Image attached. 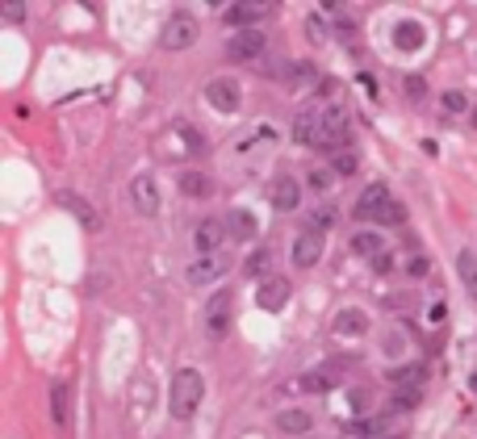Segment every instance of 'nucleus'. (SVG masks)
<instances>
[{
    "label": "nucleus",
    "instance_id": "obj_1",
    "mask_svg": "<svg viewBox=\"0 0 477 439\" xmlns=\"http://www.w3.org/2000/svg\"><path fill=\"white\" fill-rule=\"evenodd\" d=\"M352 214H356L360 222H373V226H402V222H406V205H402L398 197H390L386 184H369V188L360 193V201H356Z\"/></svg>",
    "mask_w": 477,
    "mask_h": 439
},
{
    "label": "nucleus",
    "instance_id": "obj_2",
    "mask_svg": "<svg viewBox=\"0 0 477 439\" xmlns=\"http://www.w3.org/2000/svg\"><path fill=\"white\" fill-rule=\"evenodd\" d=\"M201 398H205V381H201V373L180 369V373L172 377V394H168V410H172V419L189 423V419L197 415Z\"/></svg>",
    "mask_w": 477,
    "mask_h": 439
},
{
    "label": "nucleus",
    "instance_id": "obj_3",
    "mask_svg": "<svg viewBox=\"0 0 477 439\" xmlns=\"http://www.w3.org/2000/svg\"><path fill=\"white\" fill-rule=\"evenodd\" d=\"M197 34H201V25H197L193 13H172L168 25H163V34H159V46L163 50H189L197 42Z\"/></svg>",
    "mask_w": 477,
    "mask_h": 439
},
{
    "label": "nucleus",
    "instance_id": "obj_4",
    "mask_svg": "<svg viewBox=\"0 0 477 439\" xmlns=\"http://www.w3.org/2000/svg\"><path fill=\"white\" fill-rule=\"evenodd\" d=\"M348 142H352V130H348V109H344V105H335V109L323 117L318 147H327V151L335 155V151H348Z\"/></svg>",
    "mask_w": 477,
    "mask_h": 439
},
{
    "label": "nucleus",
    "instance_id": "obj_5",
    "mask_svg": "<svg viewBox=\"0 0 477 439\" xmlns=\"http://www.w3.org/2000/svg\"><path fill=\"white\" fill-rule=\"evenodd\" d=\"M264 46H268L264 29H239V34L226 42V59H230V63H256V59L264 54Z\"/></svg>",
    "mask_w": 477,
    "mask_h": 439
},
{
    "label": "nucleus",
    "instance_id": "obj_6",
    "mask_svg": "<svg viewBox=\"0 0 477 439\" xmlns=\"http://www.w3.org/2000/svg\"><path fill=\"white\" fill-rule=\"evenodd\" d=\"M205 101H210L218 113H235V109L243 105V88H239L235 75H218V80L205 84Z\"/></svg>",
    "mask_w": 477,
    "mask_h": 439
},
{
    "label": "nucleus",
    "instance_id": "obj_7",
    "mask_svg": "<svg viewBox=\"0 0 477 439\" xmlns=\"http://www.w3.org/2000/svg\"><path fill=\"white\" fill-rule=\"evenodd\" d=\"M130 205H134L142 218H155V214H159V184H155L151 172H138V176L130 180Z\"/></svg>",
    "mask_w": 477,
    "mask_h": 439
},
{
    "label": "nucleus",
    "instance_id": "obj_8",
    "mask_svg": "<svg viewBox=\"0 0 477 439\" xmlns=\"http://www.w3.org/2000/svg\"><path fill=\"white\" fill-rule=\"evenodd\" d=\"M230 306H235V297L226 289L205 302V331H210V339H222L230 331Z\"/></svg>",
    "mask_w": 477,
    "mask_h": 439
},
{
    "label": "nucleus",
    "instance_id": "obj_9",
    "mask_svg": "<svg viewBox=\"0 0 477 439\" xmlns=\"http://www.w3.org/2000/svg\"><path fill=\"white\" fill-rule=\"evenodd\" d=\"M222 17H226V25H235V34H239V29H256L260 21H268L272 8H268V4H226Z\"/></svg>",
    "mask_w": 477,
    "mask_h": 439
},
{
    "label": "nucleus",
    "instance_id": "obj_10",
    "mask_svg": "<svg viewBox=\"0 0 477 439\" xmlns=\"http://www.w3.org/2000/svg\"><path fill=\"white\" fill-rule=\"evenodd\" d=\"M318 260H323V230L306 226V230L293 239V264H298V268H314Z\"/></svg>",
    "mask_w": 477,
    "mask_h": 439
},
{
    "label": "nucleus",
    "instance_id": "obj_11",
    "mask_svg": "<svg viewBox=\"0 0 477 439\" xmlns=\"http://www.w3.org/2000/svg\"><path fill=\"white\" fill-rule=\"evenodd\" d=\"M289 281L285 276H268L264 285H260V293H256V306L260 310H268V314H277V310H285V302H289Z\"/></svg>",
    "mask_w": 477,
    "mask_h": 439
},
{
    "label": "nucleus",
    "instance_id": "obj_12",
    "mask_svg": "<svg viewBox=\"0 0 477 439\" xmlns=\"http://www.w3.org/2000/svg\"><path fill=\"white\" fill-rule=\"evenodd\" d=\"M59 205H63V209H67V214L84 226V230H101V214L92 209V201H88V197H80V193H63V197H59Z\"/></svg>",
    "mask_w": 477,
    "mask_h": 439
},
{
    "label": "nucleus",
    "instance_id": "obj_13",
    "mask_svg": "<svg viewBox=\"0 0 477 439\" xmlns=\"http://www.w3.org/2000/svg\"><path fill=\"white\" fill-rule=\"evenodd\" d=\"M339 377H344V373H339L335 364H323V369L302 373V377H298V389H302V394H327V389L339 385Z\"/></svg>",
    "mask_w": 477,
    "mask_h": 439
},
{
    "label": "nucleus",
    "instance_id": "obj_14",
    "mask_svg": "<svg viewBox=\"0 0 477 439\" xmlns=\"http://www.w3.org/2000/svg\"><path fill=\"white\" fill-rule=\"evenodd\" d=\"M272 205H277L281 214H293V209L302 205V184H298L293 176H277V180H272Z\"/></svg>",
    "mask_w": 477,
    "mask_h": 439
},
{
    "label": "nucleus",
    "instance_id": "obj_15",
    "mask_svg": "<svg viewBox=\"0 0 477 439\" xmlns=\"http://www.w3.org/2000/svg\"><path fill=\"white\" fill-rule=\"evenodd\" d=\"M222 239H226V226H222L218 218H205V222L193 230V243H197V251H201V255H218Z\"/></svg>",
    "mask_w": 477,
    "mask_h": 439
},
{
    "label": "nucleus",
    "instance_id": "obj_16",
    "mask_svg": "<svg viewBox=\"0 0 477 439\" xmlns=\"http://www.w3.org/2000/svg\"><path fill=\"white\" fill-rule=\"evenodd\" d=\"M331 331H339V335H365L369 331V314L356 310V306H348V310H339L331 318Z\"/></svg>",
    "mask_w": 477,
    "mask_h": 439
},
{
    "label": "nucleus",
    "instance_id": "obj_17",
    "mask_svg": "<svg viewBox=\"0 0 477 439\" xmlns=\"http://www.w3.org/2000/svg\"><path fill=\"white\" fill-rule=\"evenodd\" d=\"M423 42H427V34H423L419 21H398V25H394V46H398V50H419Z\"/></svg>",
    "mask_w": 477,
    "mask_h": 439
},
{
    "label": "nucleus",
    "instance_id": "obj_18",
    "mask_svg": "<svg viewBox=\"0 0 477 439\" xmlns=\"http://www.w3.org/2000/svg\"><path fill=\"white\" fill-rule=\"evenodd\" d=\"M222 272H226L222 255H197V264L189 268V281H193V285H205V281H214V276H222Z\"/></svg>",
    "mask_w": 477,
    "mask_h": 439
},
{
    "label": "nucleus",
    "instance_id": "obj_19",
    "mask_svg": "<svg viewBox=\"0 0 477 439\" xmlns=\"http://www.w3.org/2000/svg\"><path fill=\"white\" fill-rule=\"evenodd\" d=\"M50 410H54V427H59V431H67V427H71V394H67V385H63V381L50 389Z\"/></svg>",
    "mask_w": 477,
    "mask_h": 439
},
{
    "label": "nucleus",
    "instance_id": "obj_20",
    "mask_svg": "<svg viewBox=\"0 0 477 439\" xmlns=\"http://www.w3.org/2000/svg\"><path fill=\"white\" fill-rule=\"evenodd\" d=\"M352 251H356V255H369V260H381V255H386V243H381L377 230H360V235L352 239Z\"/></svg>",
    "mask_w": 477,
    "mask_h": 439
},
{
    "label": "nucleus",
    "instance_id": "obj_21",
    "mask_svg": "<svg viewBox=\"0 0 477 439\" xmlns=\"http://www.w3.org/2000/svg\"><path fill=\"white\" fill-rule=\"evenodd\" d=\"M386 377H390V385H398V389H419L427 373H423L419 364H402V369H390Z\"/></svg>",
    "mask_w": 477,
    "mask_h": 439
},
{
    "label": "nucleus",
    "instance_id": "obj_22",
    "mask_svg": "<svg viewBox=\"0 0 477 439\" xmlns=\"http://www.w3.org/2000/svg\"><path fill=\"white\" fill-rule=\"evenodd\" d=\"M277 431H285V436H306V431H310V415H306V410H281V415H277Z\"/></svg>",
    "mask_w": 477,
    "mask_h": 439
},
{
    "label": "nucleus",
    "instance_id": "obj_23",
    "mask_svg": "<svg viewBox=\"0 0 477 439\" xmlns=\"http://www.w3.org/2000/svg\"><path fill=\"white\" fill-rule=\"evenodd\" d=\"M318 130H323V121L314 113H298V121H293V138L298 142H318Z\"/></svg>",
    "mask_w": 477,
    "mask_h": 439
},
{
    "label": "nucleus",
    "instance_id": "obj_24",
    "mask_svg": "<svg viewBox=\"0 0 477 439\" xmlns=\"http://www.w3.org/2000/svg\"><path fill=\"white\" fill-rule=\"evenodd\" d=\"M457 272H461V281H465L469 297L477 302V255H469V251H461V255H457Z\"/></svg>",
    "mask_w": 477,
    "mask_h": 439
},
{
    "label": "nucleus",
    "instance_id": "obj_25",
    "mask_svg": "<svg viewBox=\"0 0 477 439\" xmlns=\"http://www.w3.org/2000/svg\"><path fill=\"white\" fill-rule=\"evenodd\" d=\"M180 188H184V197H210L214 193L210 176H201V172H184L180 176Z\"/></svg>",
    "mask_w": 477,
    "mask_h": 439
},
{
    "label": "nucleus",
    "instance_id": "obj_26",
    "mask_svg": "<svg viewBox=\"0 0 477 439\" xmlns=\"http://www.w3.org/2000/svg\"><path fill=\"white\" fill-rule=\"evenodd\" d=\"M285 75H289V84H314V80H323V75H318V67H314V63H306V59H302V63H289V67H285Z\"/></svg>",
    "mask_w": 477,
    "mask_h": 439
},
{
    "label": "nucleus",
    "instance_id": "obj_27",
    "mask_svg": "<svg viewBox=\"0 0 477 439\" xmlns=\"http://www.w3.org/2000/svg\"><path fill=\"white\" fill-rule=\"evenodd\" d=\"M356 168H360V155H356L352 147H348V151H335V155H331V172H335V176H352Z\"/></svg>",
    "mask_w": 477,
    "mask_h": 439
},
{
    "label": "nucleus",
    "instance_id": "obj_28",
    "mask_svg": "<svg viewBox=\"0 0 477 439\" xmlns=\"http://www.w3.org/2000/svg\"><path fill=\"white\" fill-rule=\"evenodd\" d=\"M230 235H235V239H251V235H256V218H251L247 209H239V214L230 218Z\"/></svg>",
    "mask_w": 477,
    "mask_h": 439
},
{
    "label": "nucleus",
    "instance_id": "obj_29",
    "mask_svg": "<svg viewBox=\"0 0 477 439\" xmlns=\"http://www.w3.org/2000/svg\"><path fill=\"white\" fill-rule=\"evenodd\" d=\"M310 226H314V230L335 226V205H318V209H310Z\"/></svg>",
    "mask_w": 477,
    "mask_h": 439
},
{
    "label": "nucleus",
    "instance_id": "obj_30",
    "mask_svg": "<svg viewBox=\"0 0 477 439\" xmlns=\"http://www.w3.org/2000/svg\"><path fill=\"white\" fill-rule=\"evenodd\" d=\"M268 264H272V251H268V247H260V251H251L247 272H251V276H264V272H268Z\"/></svg>",
    "mask_w": 477,
    "mask_h": 439
},
{
    "label": "nucleus",
    "instance_id": "obj_31",
    "mask_svg": "<svg viewBox=\"0 0 477 439\" xmlns=\"http://www.w3.org/2000/svg\"><path fill=\"white\" fill-rule=\"evenodd\" d=\"M423 402V389H394V406L398 410H415Z\"/></svg>",
    "mask_w": 477,
    "mask_h": 439
},
{
    "label": "nucleus",
    "instance_id": "obj_32",
    "mask_svg": "<svg viewBox=\"0 0 477 439\" xmlns=\"http://www.w3.org/2000/svg\"><path fill=\"white\" fill-rule=\"evenodd\" d=\"M440 101H444V109H448V113H465V109H469V101H465V92H457V88H453V92H444Z\"/></svg>",
    "mask_w": 477,
    "mask_h": 439
},
{
    "label": "nucleus",
    "instance_id": "obj_33",
    "mask_svg": "<svg viewBox=\"0 0 477 439\" xmlns=\"http://www.w3.org/2000/svg\"><path fill=\"white\" fill-rule=\"evenodd\" d=\"M406 92H411L415 101H423V96H427V84H423L419 75H411V80H406Z\"/></svg>",
    "mask_w": 477,
    "mask_h": 439
},
{
    "label": "nucleus",
    "instance_id": "obj_34",
    "mask_svg": "<svg viewBox=\"0 0 477 439\" xmlns=\"http://www.w3.org/2000/svg\"><path fill=\"white\" fill-rule=\"evenodd\" d=\"M331 176H335V172H331V168H323V172H314V176H310V184H314V188H327V184H331Z\"/></svg>",
    "mask_w": 477,
    "mask_h": 439
},
{
    "label": "nucleus",
    "instance_id": "obj_35",
    "mask_svg": "<svg viewBox=\"0 0 477 439\" xmlns=\"http://www.w3.org/2000/svg\"><path fill=\"white\" fill-rule=\"evenodd\" d=\"M335 92H339V84H335V80H327V75H323V80H318V96H335Z\"/></svg>",
    "mask_w": 477,
    "mask_h": 439
},
{
    "label": "nucleus",
    "instance_id": "obj_36",
    "mask_svg": "<svg viewBox=\"0 0 477 439\" xmlns=\"http://www.w3.org/2000/svg\"><path fill=\"white\" fill-rule=\"evenodd\" d=\"M0 13H4V17H8V21H21V17H25V8H21V4H4V8H0Z\"/></svg>",
    "mask_w": 477,
    "mask_h": 439
},
{
    "label": "nucleus",
    "instance_id": "obj_37",
    "mask_svg": "<svg viewBox=\"0 0 477 439\" xmlns=\"http://www.w3.org/2000/svg\"><path fill=\"white\" fill-rule=\"evenodd\" d=\"M352 410H369V394H365V389L352 394Z\"/></svg>",
    "mask_w": 477,
    "mask_h": 439
},
{
    "label": "nucleus",
    "instance_id": "obj_38",
    "mask_svg": "<svg viewBox=\"0 0 477 439\" xmlns=\"http://www.w3.org/2000/svg\"><path fill=\"white\" fill-rule=\"evenodd\" d=\"M310 38H314V42H323V38H327V34H323V21H318V17H310Z\"/></svg>",
    "mask_w": 477,
    "mask_h": 439
},
{
    "label": "nucleus",
    "instance_id": "obj_39",
    "mask_svg": "<svg viewBox=\"0 0 477 439\" xmlns=\"http://www.w3.org/2000/svg\"><path fill=\"white\" fill-rule=\"evenodd\" d=\"M335 29H339V38H356V25H352V21H339Z\"/></svg>",
    "mask_w": 477,
    "mask_h": 439
},
{
    "label": "nucleus",
    "instance_id": "obj_40",
    "mask_svg": "<svg viewBox=\"0 0 477 439\" xmlns=\"http://www.w3.org/2000/svg\"><path fill=\"white\" fill-rule=\"evenodd\" d=\"M411 276H427V260H411Z\"/></svg>",
    "mask_w": 477,
    "mask_h": 439
},
{
    "label": "nucleus",
    "instance_id": "obj_41",
    "mask_svg": "<svg viewBox=\"0 0 477 439\" xmlns=\"http://www.w3.org/2000/svg\"><path fill=\"white\" fill-rule=\"evenodd\" d=\"M180 134H184V142H189V147H201V138H197V134H193L189 126H180Z\"/></svg>",
    "mask_w": 477,
    "mask_h": 439
},
{
    "label": "nucleus",
    "instance_id": "obj_42",
    "mask_svg": "<svg viewBox=\"0 0 477 439\" xmlns=\"http://www.w3.org/2000/svg\"><path fill=\"white\" fill-rule=\"evenodd\" d=\"M469 121H474V126H477V109H474V113H469Z\"/></svg>",
    "mask_w": 477,
    "mask_h": 439
},
{
    "label": "nucleus",
    "instance_id": "obj_43",
    "mask_svg": "<svg viewBox=\"0 0 477 439\" xmlns=\"http://www.w3.org/2000/svg\"><path fill=\"white\" fill-rule=\"evenodd\" d=\"M377 439H402V436H377Z\"/></svg>",
    "mask_w": 477,
    "mask_h": 439
}]
</instances>
